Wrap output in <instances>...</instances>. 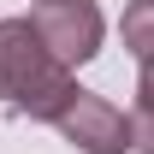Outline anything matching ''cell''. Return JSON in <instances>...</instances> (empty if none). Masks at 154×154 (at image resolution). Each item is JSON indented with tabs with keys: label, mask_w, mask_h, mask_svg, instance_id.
<instances>
[{
	"label": "cell",
	"mask_w": 154,
	"mask_h": 154,
	"mask_svg": "<svg viewBox=\"0 0 154 154\" xmlns=\"http://www.w3.org/2000/svg\"><path fill=\"white\" fill-rule=\"evenodd\" d=\"M71 95H77V77L42 48L30 18H0V101L24 119H48L54 125Z\"/></svg>",
	"instance_id": "6da1fadb"
},
{
	"label": "cell",
	"mask_w": 154,
	"mask_h": 154,
	"mask_svg": "<svg viewBox=\"0 0 154 154\" xmlns=\"http://www.w3.org/2000/svg\"><path fill=\"white\" fill-rule=\"evenodd\" d=\"M30 30L42 36V48L77 71V65H89L101 54V36H107V18H101L95 0H36V12H30Z\"/></svg>",
	"instance_id": "7a4b0ae2"
},
{
	"label": "cell",
	"mask_w": 154,
	"mask_h": 154,
	"mask_svg": "<svg viewBox=\"0 0 154 154\" xmlns=\"http://www.w3.org/2000/svg\"><path fill=\"white\" fill-rule=\"evenodd\" d=\"M54 131L65 136L77 154H131V113H119L107 95L83 89V83H77V95L59 107Z\"/></svg>",
	"instance_id": "3957f363"
},
{
	"label": "cell",
	"mask_w": 154,
	"mask_h": 154,
	"mask_svg": "<svg viewBox=\"0 0 154 154\" xmlns=\"http://www.w3.org/2000/svg\"><path fill=\"white\" fill-rule=\"evenodd\" d=\"M119 36H125V48H131L136 65H154V0H131L125 6Z\"/></svg>",
	"instance_id": "277c9868"
},
{
	"label": "cell",
	"mask_w": 154,
	"mask_h": 154,
	"mask_svg": "<svg viewBox=\"0 0 154 154\" xmlns=\"http://www.w3.org/2000/svg\"><path fill=\"white\" fill-rule=\"evenodd\" d=\"M131 154H154V65L136 71V107H131Z\"/></svg>",
	"instance_id": "5b68a950"
}]
</instances>
